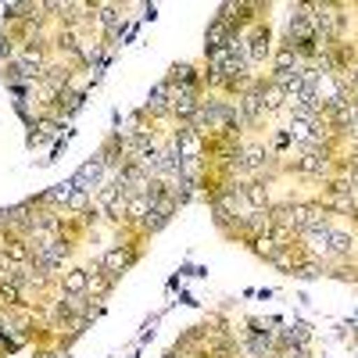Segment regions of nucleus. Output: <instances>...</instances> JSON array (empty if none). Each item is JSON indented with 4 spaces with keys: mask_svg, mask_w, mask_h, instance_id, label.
Returning <instances> with one entry per match:
<instances>
[{
    "mask_svg": "<svg viewBox=\"0 0 358 358\" xmlns=\"http://www.w3.org/2000/svg\"><path fill=\"white\" fill-rule=\"evenodd\" d=\"M268 62H273V72H290V69H301V65H305L301 57H297V50H294L287 40L273 50V57H268Z\"/></svg>",
    "mask_w": 358,
    "mask_h": 358,
    "instance_id": "8",
    "label": "nucleus"
},
{
    "mask_svg": "<svg viewBox=\"0 0 358 358\" xmlns=\"http://www.w3.org/2000/svg\"><path fill=\"white\" fill-rule=\"evenodd\" d=\"M244 43H248L251 69L265 65V57H273V33H268V22H255L248 33H244Z\"/></svg>",
    "mask_w": 358,
    "mask_h": 358,
    "instance_id": "1",
    "label": "nucleus"
},
{
    "mask_svg": "<svg viewBox=\"0 0 358 358\" xmlns=\"http://www.w3.org/2000/svg\"><path fill=\"white\" fill-rule=\"evenodd\" d=\"M241 201H244V212H268V204H273L268 183L265 179H248L244 190H241Z\"/></svg>",
    "mask_w": 358,
    "mask_h": 358,
    "instance_id": "4",
    "label": "nucleus"
},
{
    "mask_svg": "<svg viewBox=\"0 0 358 358\" xmlns=\"http://www.w3.org/2000/svg\"><path fill=\"white\" fill-rule=\"evenodd\" d=\"M262 104H265V115H273L280 108H287V94H280V90L273 83H265V94H262Z\"/></svg>",
    "mask_w": 358,
    "mask_h": 358,
    "instance_id": "16",
    "label": "nucleus"
},
{
    "mask_svg": "<svg viewBox=\"0 0 358 358\" xmlns=\"http://www.w3.org/2000/svg\"><path fill=\"white\" fill-rule=\"evenodd\" d=\"M86 290H90V273H86V268H79V265L65 268V276H62V294L86 297Z\"/></svg>",
    "mask_w": 358,
    "mask_h": 358,
    "instance_id": "7",
    "label": "nucleus"
},
{
    "mask_svg": "<svg viewBox=\"0 0 358 358\" xmlns=\"http://www.w3.org/2000/svg\"><path fill=\"white\" fill-rule=\"evenodd\" d=\"M169 86H187V90H201V69L183 62V65H172V72L165 76Z\"/></svg>",
    "mask_w": 358,
    "mask_h": 358,
    "instance_id": "6",
    "label": "nucleus"
},
{
    "mask_svg": "<svg viewBox=\"0 0 358 358\" xmlns=\"http://www.w3.org/2000/svg\"><path fill=\"white\" fill-rule=\"evenodd\" d=\"M0 251H4V258L11 265L33 262V241H29V236H18V233H4V236H0Z\"/></svg>",
    "mask_w": 358,
    "mask_h": 358,
    "instance_id": "3",
    "label": "nucleus"
},
{
    "mask_svg": "<svg viewBox=\"0 0 358 358\" xmlns=\"http://www.w3.org/2000/svg\"><path fill=\"white\" fill-rule=\"evenodd\" d=\"M297 262H301V248H280L273 258H268V265H276L280 268V273H294V268H297Z\"/></svg>",
    "mask_w": 358,
    "mask_h": 358,
    "instance_id": "12",
    "label": "nucleus"
},
{
    "mask_svg": "<svg viewBox=\"0 0 358 358\" xmlns=\"http://www.w3.org/2000/svg\"><path fill=\"white\" fill-rule=\"evenodd\" d=\"M244 244H248V248H251L258 258H265V262H268V258H273V255L280 251V244H276L268 233H258V236H251V241H244Z\"/></svg>",
    "mask_w": 358,
    "mask_h": 358,
    "instance_id": "14",
    "label": "nucleus"
},
{
    "mask_svg": "<svg viewBox=\"0 0 358 358\" xmlns=\"http://www.w3.org/2000/svg\"><path fill=\"white\" fill-rule=\"evenodd\" d=\"M233 33H236L233 25L212 18V25H208V33H204V50H219V47H226V40H229Z\"/></svg>",
    "mask_w": 358,
    "mask_h": 358,
    "instance_id": "10",
    "label": "nucleus"
},
{
    "mask_svg": "<svg viewBox=\"0 0 358 358\" xmlns=\"http://www.w3.org/2000/svg\"><path fill=\"white\" fill-rule=\"evenodd\" d=\"M355 236L351 233H341V229H334L330 233V258H326V262H348L351 258V251H355Z\"/></svg>",
    "mask_w": 358,
    "mask_h": 358,
    "instance_id": "9",
    "label": "nucleus"
},
{
    "mask_svg": "<svg viewBox=\"0 0 358 358\" xmlns=\"http://www.w3.org/2000/svg\"><path fill=\"white\" fill-rule=\"evenodd\" d=\"M86 273H90V290H86V297H90V301H104V297L115 290L118 280H111L101 265H97V268H86Z\"/></svg>",
    "mask_w": 358,
    "mask_h": 358,
    "instance_id": "5",
    "label": "nucleus"
},
{
    "mask_svg": "<svg viewBox=\"0 0 358 358\" xmlns=\"http://www.w3.org/2000/svg\"><path fill=\"white\" fill-rule=\"evenodd\" d=\"M147 215H151V201H147L143 194L126 197V226H140Z\"/></svg>",
    "mask_w": 358,
    "mask_h": 358,
    "instance_id": "11",
    "label": "nucleus"
},
{
    "mask_svg": "<svg viewBox=\"0 0 358 358\" xmlns=\"http://www.w3.org/2000/svg\"><path fill=\"white\" fill-rule=\"evenodd\" d=\"M326 273H330V265L319 262V258H301V262H297V268H294V276H301V280H319Z\"/></svg>",
    "mask_w": 358,
    "mask_h": 358,
    "instance_id": "13",
    "label": "nucleus"
},
{
    "mask_svg": "<svg viewBox=\"0 0 358 358\" xmlns=\"http://www.w3.org/2000/svg\"><path fill=\"white\" fill-rule=\"evenodd\" d=\"M136 258H140V248H136V244H115V248H108V251L101 255V268H104L111 280H118L126 268H133Z\"/></svg>",
    "mask_w": 358,
    "mask_h": 358,
    "instance_id": "2",
    "label": "nucleus"
},
{
    "mask_svg": "<svg viewBox=\"0 0 358 358\" xmlns=\"http://www.w3.org/2000/svg\"><path fill=\"white\" fill-rule=\"evenodd\" d=\"M90 208H94V194L90 190H72V197H69V204H65V212H72V215H86Z\"/></svg>",
    "mask_w": 358,
    "mask_h": 358,
    "instance_id": "15",
    "label": "nucleus"
}]
</instances>
